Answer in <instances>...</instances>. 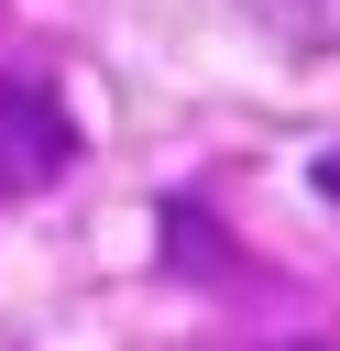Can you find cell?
Here are the masks:
<instances>
[{
  "label": "cell",
  "instance_id": "7a4b0ae2",
  "mask_svg": "<svg viewBox=\"0 0 340 351\" xmlns=\"http://www.w3.org/2000/svg\"><path fill=\"white\" fill-rule=\"evenodd\" d=\"M318 197H329V208H340V143H329V154H318Z\"/></svg>",
  "mask_w": 340,
  "mask_h": 351
},
{
  "label": "cell",
  "instance_id": "6da1fadb",
  "mask_svg": "<svg viewBox=\"0 0 340 351\" xmlns=\"http://www.w3.org/2000/svg\"><path fill=\"white\" fill-rule=\"evenodd\" d=\"M77 176V121H66V99L44 88V77H22V66H0V197H44V186H66Z\"/></svg>",
  "mask_w": 340,
  "mask_h": 351
},
{
  "label": "cell",
  "instance_id": "3957f363",
  "mask_svg": "<svg viewBox=\"0 0 340 351\" xmlns=\"http://www.w3.org/2000/svg\"><path fill=\"white\" fill-rule=\"evenodd\" d=\"M274 351H329V340H274Z\"/></svg>",
  "mask_w": 340,
  "mask_h": 351
}]
</instances>
